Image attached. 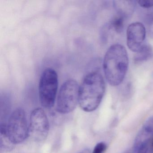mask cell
I'll use <instances>...</instances> for the list:
<instances>
[{"mask_svg": "<svg viewBox=\"0 0 153 153\" xmlns=\"http://www.w3.org/2000/svg\"><path fill=\"white\" fill-rule=\"evenodd\" d=\"M128 58L126 49L119 44L109 48L104 59L103 68L105 78L111 85H119L128 70Z\"/></svg>", "mask_w": 153, "mask_h": 153, "instance_id": "cell-1", "label": "cell"}, {"mask_svg": "<svg viewBox=\"0 0 153 153\" xmlns=\"http://www.w3.org/2000/svg\"><path fill=\"white\" fill-rule=\"evenodd\" d=\"M105 83L97 71L86 75L79 88V103L85 111H95L99 106L105 92Z\"/></svg>", "mask_w": 153, "mask_h": 153, "instance_id": "cell-2", "label": "cell"}, {"mask_svg": "<svg viewBox=\"0 0 153 153\" xmlns=\"http://www.w3.org/2000/svg\"><path fill=\"white\" fill-rule=\"evenodd\" d=\"M58 76L51 68L45 69L42 73L39 84V94L42 106L51 108L55 102L58 88Z\"/></svg>", "mask_w": 153, "mask_h": 153, "instance_id": "cell-3", "label": "cell"}, {"mask_svg": "<svg viewBox=\"0 0 153 153\" xmlns=\"http://www.w3.org/2000/svg\"><path fill=\"white\" fill-rule=\"evenodd\" d=\"M79 88L75 79H68L62 84L57 98L56 110L58 112L67 114L74 110L79 103Z\"/></svg>", "mask_w": 153, "mask_h": 153, "instance_id": "cell-4", "label": "cell"}, {"mask_svg": "<svg viewBox=\"0 0 153 153\" xmlns=\"http://www.w3.org/2000/svg\"><path fill=\"white\" fill-rule=\"evenodd\" d=\"M8 135L14 144L22 143L29 135V127L24 110L18 109L10 115L7 124Z\"/></svg>", "mask_w": 153, "mask_h": 153, "instance_id": "cell-5", "label": "cell"}, {"mask_svg": "<svg viewBox=\"0 0 153 153\" xmlns=\"http://www.w3.org/2000/svg\"><path fill=\"white\" fill-rule=\"evenodd\" d=\"M29 135L37 141H42L47 138L50 126L49 121L44 110L36 108L32 112L30 116Z\"/></svg>", "mask_w": 153, "mask_h": 153, "instance_id": "cell-6", "label": "cell"}, {"mask_svg": "<svg viewBox=\"0 0 153 153\" xmlns=\"http://www.w3.org/2000/svg\"><path fill=\"white\" fill-rule=\"evenodd\" d=\"M153 140V116L143 124L135 138L132 153H148Z\"/></svg>", "mask_w": 153, "mask_h": 153, "instance_id": "cell-7", "label": "cell"}, {"mask_svg": "<svg viewBox=\"0 0 153 153\" xmlns=\"http://www.w3.org/2000/svg\"><path fill=\"white\" fill-rule=\"evenodd\" d=\"M146 31L143 24L136 22L131 24L127 31V45L133 52L140 51L144 45Z\"/></svg>", "mask_w": 153, "mask_h": 153, "instance_id": "cell-8", "label": "cell"}, {"mask_svg": "<svg viewBox=\"0 0 153 153\" xmlns=\"http://www.w3.org/2000/svg\"><path fill=\"white\" fill-rule=\"evenodd\" d=\"M113 6L117 13L123 18L130 16L134 12L136 1H115Z\"/></svg>", "mask_w": 153, "mask_h": 153, "instance_id": "cell-9", "label": "cell"}, {"mask_svg": "<svg viewBox=\"0 0 153 153\" xmlns=\"http://www.w3.org/2000/svg\"><path fill=\"white\" fill-rule=\"evenodd\" d=\"M14 144L10 138L7 130V124H1L0 128V148L1 152H8L14 147Z\"/></svg>", "mask_w": 153, "mask_h": 153, "instance_id": "cell-10", "label": "cell"}, {"mask_svg": "<svg viewBox=\"0 0 153 153\" xmlns=\"http://www.w3.org/2000/svg\"><path fill=\"white\" fill-rule=\"evenodd\" d=\"M153 57V49L150 45L145 44L134 58L135 63H140L147 61Z\"/></svg>", "mask_w": 153, "mask_h": 153, "instance_id": "cell-11", "label": "cell"}, {"mask_svg": "<svg viewBox=\"0 0 153 153\" xmlns=\"http://www.w3.org/2000/svg\"><path fill=\"white\" fill-rule=\"evenodd\" d=\"M124 19L122 17L118 16L114 17L109 25H107L109 29H112L115 31L116 33H121L124 27Z\"/></svg>", "mask_w": 153, "mask_h": 153, "instance_id": "cell-12", "label": "cell"}, {"mask_svg": "<svg viewBox=\"0 0 153 153\" xmlns=\"http://www.w3.org/2000/svg\"><path fill=\"white\" fill-rule=\"evenodd\" d=\"M144 21L147 25L152 26L153 25V9H150L144 14Z\"/></svg>", "mask_w": 153, "mask_h": 153, "instance_id": "cell-13", "label": "cell"}, {"mask_svg": "<svg viewBox=\"0 0 153 153\" xmlns=\"http://www.w3.org/2000/svg\"><path fill=\"white\" fill-rule=\"evenodd\" d=\"M107 146L103 142L97 143L93 150V153H103L106 150Z\"/></svg>", "mask_w": 153, "mask_h": 153, "instance_id": "cell-14", "label": "cell"}, {"mask_svg": "<svg viewBox=\"0 0 153 153\" xmlns=\"http://www.w3.org/2000/svg\"><path fill=\"white\" fill-rule=\"evenodd\" d=\"M137 2L141 7L144 8L149 9L153 7V0H140Z\"/></svg>", "mask_w": 153, "mask_h": 153, "instance_id": "cell-15", "label": "cell"}, {"mask_svg": "<svg viewBox=\"0 0 153 153\" xmlns=\"http://www.w3.org/2000/svg\"><path fill=\"white\" fill-rule=\"evenodd\" d=\"M79 153H91V151L88 149H84V150L81 151V152H79Z\"/></svg>", "mask_w": 153, "mask_h": 153, "instance_id": "cell-16", "label": "cell"}, {"mask_svg": "<svg viewBox=\"0 0 153 153\" xmlns=\"http://www.w3.org/2000/svg\"><path fill=\"white\" fill-rule=\"evenodd\" d=\"M150 150L153 151V140H152V143H151V149H150Z\"/></svg>", "mask_w": 153, "mask_h": 153, "instance_id": "cell-17", "label": "cell"}, {"mask_svg": "<svg viewBox=\"0 0 153 153\" xmlns=\"http://www.w3.org/2000/svg\"></svg>", "mask_w": 153, "mask_h": 153, "instance_id": "cell-18", "label": "cell"}]
</instances>
